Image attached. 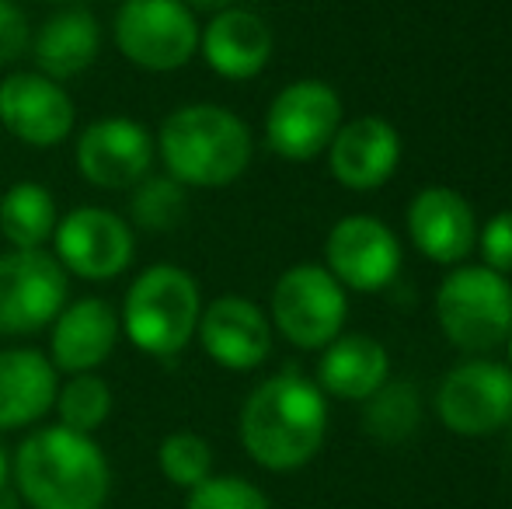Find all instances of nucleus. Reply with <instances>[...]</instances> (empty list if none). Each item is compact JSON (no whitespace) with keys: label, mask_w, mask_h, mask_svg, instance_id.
I'll use <instances>...</instances> for the list:
<instances>
[{"label":"nucleus","mask_w":512,"mask_h":509,"mask_svg":"<svg viewBox=\"0 0 512 509\" xmlns=\"http://www.w3.org/2000/svg\"><path fill=\"white\" fill-rule=\"evenodd\" d=\"M237 433L248 457L265 471H297L317 457L328 433V401L297 370L269 377L248 394Z\"/></svg>","instance_id":"obj_1"},{"label":"nucleus","mask_w":512,"mask_h":509,"mask_svg":"<svg viewBox=\"0 0 512 509\" xmlns=\"http://www.w3.org/2000/svg\"><path fill=\"white\" fill-rule=\"evenodd\" d=\"M11 475L32 509H102L112 492V468L95 436L67 426H42L14 450Z\"/></svg>","instance_id":"obj_2"},{"label":"nucleus","mask_w":512,"mask_h":509,"mask_svg":"<svg viewBox=\"0 0 512 509\" xmlns=\"http://www.w3.org/2000/svg\"><path fill=\"white\" fill-rule=\"evenodd\" d=\"M164 171L185 189H223L248 171L255 136L227 105L189 102L164 116L154 133Z\"/></svg>","instance_id":"obj_3"},{"label":"nucleus","mask_w":512,"mask_h":509,"mask_svg":"<svg viewBox=\"0 0 512 509\" xmlns=\"http://www.w3.org/2000/svg\"><path fill=\"white\" fill-rule=\"evenodd\" d=\"M203 290L189 269L175 262H154L126 286L119 307V328L133 349L154 360H175L196 339Z\"/></svg>","instance_id":"obj_4"},{"label":"nucleus","mask_w":512,"mask_h":509,"mask_svg":"<svg viewBox=\"0 0 512 509\" xmlns=\"http://www.w3.org/2000/svg\"><path fill=\"white\" fill-rule=\"evenodd\" d=\"M436 321L464 353H492L512 332V283L488 265H453L436 290Z\"/></svg>","instance_id":"obj_5"},{"label":"nucleus","mask_w":512,"mask_h":509,"mask_svg":"<svg viewBox=\"0 0 512 509\" xmlns=\"http://www.w3.org/2000/svg\"><path fill=\"white\" fill-rule=\"evenodd\" d=\"M199 18L182 0H122L112 39L122 60L147 74H171L196 60Z\"/></svg>","instance_id":"obj_6"},{"label":"nucleus","mask_w":512,"mask_h":509,"mask_svg":"<svg viewBox=\"0 0 512 509\" xmlns=\"http://www.w3.org/2000/svg\"><path fill=\"white\" fill-rule=\"evenodd\" d=\"M349 318L345 286L324 265H290L272 286L269 321L272 332L283 335L297 349H324L335 342Z\"/></svg>","instance_id":"obj_7"},{"label":"nucleus","mask_w":512,"mask_h":509,"mask_svg":"<svg viewBox=\"0 0 512 509\" xmlns=\"http://www.w3.org/2000/svg\"><path fill=\"white\" fill-rule=\"evenodd\" d=\"M53 258L67 276L84 283H112L136 258L133 224L108 206H74L53 231Z\"/></svg>","instance_id":"obj_8"},{"label":"nucleus","mask_w":512,"mask_h":509,"mask_svg":"<svg viewBox=\"0 0 512 509\" xmlns=\"http://www.w3.org/2000/svg\"><path fill=\"white\" fill-rule=\"evenodd\" d=\"M70 279L53 252H0V335L25 339L46 332L67 307Z\"/></svg>","instance_id":"obj_9"},{"label":"nucleus","mask_w":512,"mask_h":509,"mask_svg":"<svg viewBox=\"0 0 512 509\" xmlns=\"http://www.w3.org/2000/svg\"><path fill=\"white\" fill-rule=\"evenodd\" d=\"M342 126V98L331 84L304 77L272 98L265 112V143L276 157L304 164L331 147Z\"/></svg>","instance_id":"obj_10"},{"label":"nucleus","mask_w":512,"mask_h":509,"mask_svg":"<svg viewBox=\"0 0 512 509\" xmlns=\"http://www.w3.org/2000/svg\"><path fill=\"white\" fill-rule=\"evenodd\" d=\"M157 161L154 133L129 116H102L74 140L77 175L102 192H129Z\"/></svg>","instance_id":"obj_11"},{"label":"nucleus","mask_w":512,"mask_h":509,"mask_svg":"<svg viewBox=\"0 0 512 509\" xmlns=\"http://www.w3.org/2000/svg\"><path fill=\"white\" fill-rule=\"evenodd\" d=\"M401 241L384 220L370 213H349L328 231L324 241V269L356 293H377L398 279Z\"/></svg>","instance_id":"obj_12"},{"label":"nucleus","mask_w":512,"mask_h":509,"mask_svg":"<svg viewBox=\"0 0 512 509\" xmlns=\"http://www.w3.org/2000/svg\"><path fill=\"white\" fill-rule=\"evenodd\" d=\"M443 426L457 436H488L512 422V374L506 363L467 360L443 377L436 394Z\"/></svg>","instance_id":"obj_13"},{"label":"nucleus","mask_w":512,"mask_h":509,"mask_svg":"<svg viewBox=\"0 0 512 509\" xmlns=\"http://www.w3.org/2000/svg\"><path fill=\"white\" fill-rule=\"evenodd\" d=\"M0 126L25 147H60L77 126L74 98L39 70H14L0 81Z\"/></svg>","instance_id":"obj_14"},{"label":"nucleus","mask_w":512,"mask_h":509,"mask_svg":"<svg viewBox=\"0 0 512 509\" xmlns=\"http://www.w3.org/2000/svg\"><path fill=\"white\" fill-rule=\"evenodd\" d=\"M196 339L216 367L248 374L258 370L272 353V321L251 297L223 293L203 304Z\"/></svg>","instance_id":"obj_15"},{"label":"nucleus","mask_w":512,"mask_h":509,"mask_svg":"<svg viewBox=\"0 0 512 509\" xmlns=\"http://www.w3.org/2000/svg\"><path fill=\"white\" fill-rule=\"evenodd\" d=\"M122 339L119 311L105 297L70 300L49 325V363L56 374H98Z\"/></svg>","instance_id":"obj_16"},{"label":"nucleus","mask_w":512,"mask_h":509,"mask_svg":"<svg viewBox=\"0 0 512 509\" xmlns=\"http://www.w3.org/2000/svg\"><path fill=\"white\" fill-rule=\"evenodd\" d=\"M408 238L429 262L464 265L478 248L474 206L450 185H425L408 203Z\"/></svg>","instance_id":"obj_17"},{"label":"nucleus","mask_w":512,"mask_h":509,"mask_svg":"<svg viewBox=\"0 0 512 509\" xmlns=\"http://www.w3.org/2000/svg\"><path fill=\"white\" fill-rule=\"evenodd\" d=\"M272 28L248 7H223L199 28V56L223 81H251L272 60Z\"/></svg>","instance_id":"obj_18"},{"label":"nucleus","mask_w":512,"mask_h":509,"mask_svg":"<svg viewBox=\"0 0 512 509\" xmlns=\"http://www.w3.org/2000/svg\"><path fill=\"white\" fill-rule=\"evenodd\" d=\"M401 164V133L380 116H359L342 123L328 147V168L338 185L352 192H373L391 182Z\"/></svg>","instance_id":"obj_19"},{"label":"nucleus","mask_w":512,"mask_h":509,"mask_svg":"<svg viewBox=\"0 0 512 509\" xmlns=\"http://www.w3.org/2000/svg\"><path fill=\"white\" fill-rule=\"evenodd\" d=\"M28 49H32L35 70L49 81H74L88 74L102 56V21L91 7L63 4L42 21Z\"/></svg>","instance_id":"obj_20"},{"label":"nucleus","mask_w":512,"mask_h":509,"mask_svg":"<svg viewBox=\"0 0 512 509\" xmlns=\"http://www.w3.org/2000/svg\"><path fill=\"white\" fill-rule=\"evenodd\" d=\"M60 374L35 346L0 349V433L46 419L56 405Z\"/></svg>","instance_id":"obj_21"},{"label":"nucleus","mask_w":512,"mask_h":509,"mask_svg":"<svg viewBox=\"0 0 512 509\" xmlns=\"http://www.w3.org/2000/svg\"><path fill=\"white\" fill-rule=\"evenodd\" d=\"M391 377V360L387 349L380 346L373 335L349 332L338 335L335 342L321 349V363H317V387L331 398L342 401H366L377 394Z\"/></svg>","instance_id":"obj_22"},{"label":"nucleus","mask_w":512,"mask_h":509,"mask_svg":"<svg viewBox=\"0 0 512 509\" xmlns=\"http://www.w3.org/2000/svg\"><path fill=\"white\" fill-rule=\"evenodd\" d=\"M60 224V206L42 182H14L0 196V238L18 252L46 248Z\"/></svg>","instance_id":"obj_23"},{"label":"nucleus","mask_w":512,"mask_h":509,"mask_svg":"<svg viewBox=\"0 0 512 509\" xmlns=\"http://www.w3.org/2000/svg\"><path fill=\"white\" fill-rule=\"evenodd\" d=\"M418 422H422V401L415 384L387 381L377 394L366 398L363 426L377 443H405L408 436H415Z\"/></svg>","instance_id":"obj_24"},{"label":"nucleus","mask_w":512,"mask_h":509,"mask_svg":"<svg viewBox=\"0 0 512 509\" xmlns=\"http://www.w3.org/2000/svg\"><path fill=\"white\" fill-rule=\"evenodd\" d=\"M189 213V192L171 175H147L129 189V217L140 231H175Z\"/></svg>","instance_id":"obj_25"},{"label":"nucleus","mask_w":512,"mask_h":509,"mask_svg":"<svg viewBox=\"0 0 512 509\" xmlns=\"http://www.w3.org/2000/svg\"><path fill=\"white\" fill-rule=\"evenodd\" d=\"M112 387L105 377L98 374H74L60 384L56 391V415H60V426L74 429V433L95 436V429H102L112 415Z\"/></svg>","instance_id":"obj_26"},{"label":"nucleus","mask_w":512,"mask_h":509,"mask_svg":"<svg viewBox=\"0 0 512 509\" xmlns=\"http://www.w3.org/2000/svg\"><path fill=\"white\" fill-rule=\"evenodd\" d=\"M157 468L178 489H196L213 475V447L199 433L178 429V433L164 436L157 447Z\"/></svg>","instance_id":"obj_27"},{"label":"nucleus","mask_w":512,"mask_h":509,"mask_svg":"<svg viewBox=\"0 0 512 509\" xmlns=\"http://www.w3.org/2000/svg\"><path fill=\"white\" fill-rule=\"evenodd\" d=\"M185 509H272L269 496L241 475H209L189 489Z\"/></svg>","instance_id":"obj_28"},{"label":"nucleus","mask_w":512,"mask_h":509,"mask_svg":"<svg viewBox=\"0 0 512 509\" xmlns=\"http://www.w3.org/2000/svg\"><path fill=\"white\" fill-rule=\"evenodd\" d=\"M481 265L512 276V210H502L478 231Z\"/></svg>","instance_id":"obj_29"},{"label":"nucleus","mask_w":512,"mask_h":509,"mask_svg":"<svg viewBox=\"0 0 512 509\" xmlns=\"http://www.w3.org/2000/svg\"><path fill=\"white\" fill-rule=\"evenodd\" d=\"M32 46V25L18 0H0V67L18 63Z\"/></svg>","instance_id":"obj_30"},{"label":"nucleus","mask_w":512,"mask_h":509,"mask_svg":"<svg viewBox=\"0 0 512 509\" xmlns=\"http://www.w3.org/2000/svg\"><path fill=\"white\" fill-rule=\"evenodd\" d=\"M182 4H189L192 11H209V14H216V11H223V7H234L237 0H182Z\"/></svg>","instance_id":"obj_31"},{"label":"nucleus","mask_w":512,"mask_h":509,"mask_svg":"<svg viewBox=\"0 0 512 509\" xmlns=\"http://www.w3.org/2000/svg\"><path fill=\"white\" fill-rule=\"evenodd\" d=\"M7 478H11V461H7V450H4V443H0V492H4Z\"/></svg>","instance_id":"obj_32"},{"label":"nucleus","mask_w":512,"mask_h":509,"mask_svg":"<svg viewBox=\"0 0 512 509\" xmlns=\"http://www.w3.org/2000/svg\"><path fill=\"white\" fill-rule=\"evenodd\" d=\"M506 370L512 374V332H509V339H506Z\"/></svg>","instance_id":"obj_33"},{"label":"nucleus","mask_w":512,"mask_h":509,"mask_svg":"<svg viewBox=\"0 0 512 509\" xmlns=\"http://www.w3.org/2000/svg\"><path fill=\"white\" fill-rule=\"evenodd\" d=\"M56 4H84V0H56Z\"/></svg>","instance_id":"obj_34"},{"label":"nucleus","mask_w":512,"mask_h":509,"mask_svg":"<svg viewBox=\"0 0 512 509\" xmlns=\"http://www.w3.org/2000/svg\"><path fill=\"white\" fill-rule=\"evenodd\" d=\"M0 509H11V506H0Z\"/></svg>","instance_id":"obj_35"}]
</instances>
